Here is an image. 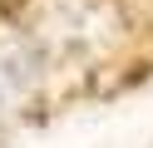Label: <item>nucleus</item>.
Segmentation results:
<instances>
[{
  "label": "nucleus",
  "instance_id": "obj_1",
  "mask_svg": "<svg viewBox=\"0 0 153 148\" xmlns=\"http://www.w3.org/2000/svg\"><path fill=\"white\" fill-rule=\"evenodd\" d=\"M15 79H20V74H15V54H10L5 45H0V99H10Z\"/></svg>",
  "mask_w": 153,
  "mask_h": 148
}]
</instances>
